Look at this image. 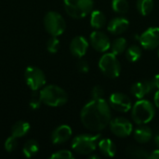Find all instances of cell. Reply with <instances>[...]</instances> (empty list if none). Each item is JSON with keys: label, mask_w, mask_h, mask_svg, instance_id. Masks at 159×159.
<instances>
[{"label": "cell", "mask_w": 159, "mask_h": 159, "mask_svg": "<svg viewBox=\"0 0 159 159\" xmlns=\"http://www.w3.org/2000/svg\"><path fill=\"white\" fill-rule=\"evenodd\" d=\"M158 57H159V49H158Z\"/></svg>", "instance_id": "74e56055"}, {"label": "cell", "mask_w": 159, "mask_h": 159, "mask_svg": "<svg viewBox=\"0 0 159 159\" xmlns=\"http://www.w3.org/2000/svg\"><path fill=\"white\" fill-rule=\"evenodd\" d=\"M98 147L101 151V153L107 157H113L116 156V147L114 142L110 139H102L99 141Z\"/></svg>", "instance_id": "ac0fdd59"}, {"label": "cell", "mask_w": 159, "mask_h": 159, "mask_svg": "<svg viewBox=\"0 0 159 159\" xmlns=\"http://www.w3.org/2000/svg\"><path fill=\"white\" fill-rule=\"evenodd\" d=\"M152 90H154L151 80H143L134 83L131 86L130 92L137 99H143L144 96L149 94Z\"/></svg>", "instance_id": "5bb4252c"}, {"label": "cell", "mask_w": 159, "mask_h": 159, "mask_svg": "<svg viewBox=\"0 0 159 159\" xmlns=\"http://www.w3.org/2000/svg\"><path fill=\"white\" fill-rule=\"evenodd\" d=\"M139 41L144 49L157 48L159 46V27L148 28L139 36Z\"/></svg>", "instance_id": "30bf717a"}, {"label": "cell", "mask_w": 159, "mask_h": 159, "mask_svg": "<svg viewBox=\"0 0 159 159\" xmlns=\"http://www.w3.org/2000/svg\"><path fill=\"white\" fill-rule=\"evenodd\" d=\"M41 102H42V101H41V99H40V94H39V93L36 94V93L34 92V93L33 94V96H32L30 102H29V105H30L33 109H37V108H39Z\"/></svg>", "instance_id": "4dcf8cb0"}, {"label": "cell", "mask_w": 159, "mask_h": 159, "mask_svg": "<svg viewBox=\"0 0 159 159\" xmlns=\"http://www.w3.org/2000/svg\"><path fill=\"white\" fill-rule=\"evenodd\" d=\"M76 66H77L78 71H79L80 73H82V74H86V73H88L89 70V65L88 61H85V60H80V61L77 62V65H76Z\"/></svg>", "instance_id": "1f68e13d"}, {"label": "cell", "mask_w": 159, "mask_h": 159, "mask_svg": "<svg viewBox=\"0 0 159 159\" xmlns=\"http://www.w3.org/2000/svg\"><path fill=\"white\" fill-rule=\"evenodd\" d=\"M104 96V89L101 86H95L91 90V97L93 100H99L103 99Z\"/></svg>", "instance_id": "f546056e"}, {"label": "cell", "mask_w": 159, "mask_h": 159, "mask_svg": "<svg viewBox=\"0 0 159 159\" xmlns=\"http://www.w3.org/2000/svg\"><path fill=\"white\" fill-rule=\"evenodd\" d=\"M142 49L139 46L137 45H132L129 48H128L127 52H126V57L129 61L130 62H135L139 61L142 57Z\"/></svg>", "instance_id": "d4e9b609"}, {"label": "cell", "mask_w": 159, "mask_h": 159, "mask_svg": "<svg viewBox=\"0 0 159 159\" xmlns=\"http://www.w3.org/2000/svg\"><path fill=\"white\" fill-rule=\"evenodd\" d=\"M151 82H152V85H153V88H154V90L159 89V75H156L152 79H151Z\"/></svg>", "instance_id": "d6a6232c"}, {"label": "cell", "mask_w": 159, "mask_h": 159, "mask_svg": "<svg viewBox=\"0 0 159 159\" xmlns=\"http://www.w3.org/2000/svg\"><path fill=\"white\" fill-rule=\"evenodd\" d=\"M129 26V21L126 18L116 17L109 21L107 29L109 33L113 34H121L128 30Z\"/></svg>", "instance_id": "2e32d148"}, {"label": "cell", "mask_w": 159, "mask_h": 159, "mask_svg": "<svg viewBox=\"0 0 159 159\" xmlns=\"http://www.w3.org/2000/svg\"><path fill=\"white\" fill-rule=\"evenodd\" d=\"M39 151V144L34 140H29L22 147V153L26 157H32Z\"/></svg>", "instance_id": "7402d4cb"}, {"label": "cell", "mask_w": 159, "mask_h": 159, "mask_svg": "<svg viewBox=\"0 0 159 159\" xmlns=\"http://www.w3.org/2000/svg\"><path fill=\"white\" fill-rule=\"evenodd\" d=\"M152 137V129L145 125H140V127L134 130V139L139 143H147L151 141Z\"/></svg>", "instance_id": "e0dca14e"}, {"label": "cell", "mask_w": 159, "mask_h": 159, "mask_svg": "<svg viewBox=\"0 0 159 159\" xmlns=\"http://www.w3.org/2000/svg\"><path fill=\"white\" fill-rule=\"evenodd\" d=\"M44 26L49 34L52 36H59L64 33L66 22L60 13L49 11L44 18Z\"/></svg>", "instance_id": "52a82bcc"}, {"label": "cell", "mask_w": 159, "mask_h": 159, "mask_svg": "<svg viewBox=\"0 0 159 159\" xmlns=\"http://www.w3.org/2000/svg\"><path fill=\"white\" fill-rule=\"evenodd\" d=\"M60 48V41L57 36H52L47 42V49L50 53H56Z\"/></svg>", "instance_id": "4316f807"}, {"label": "cell", "mask_w": 159, "mask_h": 159, "mask_svg": "<svg viewBox=\"0 0 159 159\" xmlns=\"http://www.w3.org/2000/svg\"><path fill=\"white\" fill-rule=\"evenodd\" d=\"M50 158L52 159H72L74 158V155L72 154V152L68 151V150H61L58 151L56 153H54L53 155L50 156Z\"/></svg>", "instance_id": "f1b7e54d"}, {"label": "cell", "mask_w": 159, "mask_h": 159, "mask_svg": "<svg viewBox=\"0 0 159 159\" xmlns=\"http://www.w3.org/2000/svg\"><path fill=\"white\" fill-rule=\"evenodd\" d=\"M72 136V129L67 125L56 128L51 133V142L54 144H61L67 142Z\"/></svg>", "instance_id": "9a60e30c"}, {"label": "cell", "mask_w": 159, "mask_h": 159, "mask_svg": "<svg viewBox=\"0 0 159 159\" xmlns=\"http://www.w3.org/2000/svg\"><path fill=\"white\" fill-rule=\"evenodd\" d=\"M17 146H18V138L12 135L8 137L5 142V149L8 153H11L12 151H14L17 148Z\"/></svg>", "instance_id": "83f0119b"}, {"label": "cell", "mask_w": 159, "mask_h": 159, "mask_svg": "<svg viewBox=\"0 0 159 159\" xmlns=\"http://www.w3.org/2000/svg\"><path fill=\"white\" fill-rule=\"evenodd\" d=\"M112 8L116 13L125 14L129 11V5L127 0H113Z\"/></svg>", "instance_id": "484cf974"}, {"label": "cell", "mask_w": 159, "mask_h": 159, "mask_svg": "<svg viewBox=\"0 0 159 159\" xmlns=\"http://www.w3.org/2000/svg\"><path fill=\"white\" fill-rule=\"evenodd\" d=\"M154 102H155V104L156 106L159 109V89L156 92L155 94V97H154Z\"/></svg>", "instance_id": "e575fe53"}, {"label": "cell", "mask_w": 159, "mask_h": 159, "mask_svg": "<svg viewBox=\"0 0 159 159\" xmlns=\"http://www.w3.org/2000/svg\"><path fill=\"white\" fill-rule=\"evenodd\" d=\"M40 99L43 103L50 107H59L67 102V93L61 88L56 85H48L44 87L39 92Z\"/></svg>", "instance_id": "7a4b0ae2"}, {"label": "cell", "mask_w": 159, "mask_h": 159, "mask_svg": "<svg viewBox=\"0 0 159 159\" xmlns=\"http://www.w3.org/2000/svg\"><path fill=\"white\" fill-rule=\"evenodd\" d=\"M127 46H128L127 40L124 37H118L113 43H111V47H110L111 52L116 56L119 54H122L126 50Z\"/></svg>", "instance_id": "603a6c76"}, {"label": "cell", "mask_w": 159, "mask_h": 159, "mask_svg": "<svg viewBox=\"0 0 159 159\" xmlns=\"http://www.w3.org/2000/svg\"><path fill=\"white\" fill-rule=\"evenodd\" d=\"M106 24V17L101 10H94L90 13V25L94 29H101Z\"/></svg>", "instance_id": "d6986e66"}, {"label": "cell", "mask_w": 159, "mask_h": 159, "mask_svg": "<svg viewBox=\"0 0 159 159\" xmlns=\"http://www.w3.org/2000/svg\"><path fill=\"white\" fill-rule=\"evenodd\" d=\"M30 130V124L26 121H18L11 128V135L16 138L23 137Z\"/></svg>", "instance_id": "ffe728a7"}, {"label": "cell", "mask_w": 159, "mask_h": 159, "mask_svg": "<svg viewBox=\"0 0 159 159\" xmlns=\"http://www.w3.org/2000/svg\"><path fill=\"white\" fill-rule=\"evenodd\" d=\"M66 13L74 19H82L92 12L93 0H63Z\"/></svg>", "instance_id": "5b68a950"}, {"label": "cell", "mask_w": 159, "mask_h": 159, "mask_svg": "<svg viewBox=\"0 0 159 159\" xmlns=\"http://www.w3.org/2000/svg\"><path fill=\"white\" fill-rule=\"evenodd\" d=\"M99 68L102 73L109 78H116L121 72V64L114 53L103 54L99 61Z\"/></svg>", "instance_id": "8992f818"}, {"label": "cell", "mask_w": 159, "mask_h": 159, "mask_svg": "<svg viewBox=\"0 0 159 159\" xmlns=\"http://www.w3.org/2000/svg\"><path fill=\"white\" fill-rule=\"evenodd\" d=\"M100 139V134L78 135L74 138L72 142V148L75 152H76L79 155H90L96 150Z\"/></svg>", "instance_id": "277c9868"}, {"label": "cell", "mask_w": 159, "mask_h": 159, "mask_svg": "<svg viewBox=\"0 0 159 159\" xmlns=\"http://www.w3.org/2000/svg\"><path fill=\"white\" fill-rule=\"evenodd\" d=\"M80 118L89 130L97 132L104 129L112 119L111 106L104 99L91 100L82 109Z\"/></svg>", "instance_id": "6da1fadb"}, {"label": "cell", "mask_w": 159, "mask_h": 159, "mask_svg": "<svg viewBox=\"0 0 159 159\" xmlns=\"http://www.w3.org/2000/svg\"><path fill=\"white\" fill-rule=\"evenodd\" d=\"M136 7L141 15L147 16L154 8V0H137Z\"/></svg>", "instance_id": "44dd1931"}, {"label": "cell", "mask_w": 159, "mask_h": 159, "mask_svg": "<svg viewBox=\"0 0 159 159\" xmlns=\"http://www.w3.org/2000/svg\"><path fill=\"white\" fill-rule=\"evenodd\" d=\"M127 155L136 158H149V154L146 150L136 145H130L127 148Z\"/></svg>", "instance_id": "cb8c5ba5"}, {"label": "cell", "mask_w": 159, "mask_h": 159, "mask_svg": "<svg viewBox=\"0 0 159 159\" xmlns=\"http://www.w3.org/2000/svg\"><path fill=\"white\" fill-rule=\"evenodd\" d=\"M24 78L27 86L34 91L38 90L46 84V76L42 70L35 66H29L24 73Z\"/></svg>", "instance_id": "ba28073f"}, {"label": "cell", "mask_w": 159, "mask_h": 159, "mask_svg": "<svg viewBox=\"0 0 159 159\" xmlns=\"http://www.w3.org/2000/svg\"><path fill=\"white\" fill-rule=\"evenodd\" d=\"M100 156H97V155H92V156H89V159H100Z\"/></svg>", "instance_id": "8d00e7d4"}, {"label": "cell", "mask_w": 159, "mask_h": 159, "mask_svg": "<svg viewBox=\"0 0 159 159\" xmlns=\"http://www.w3.org/2000/svg\"><path fill=\"white\" fill-rule=\"evenodd\" d=\"M149 158L150 159H159V149L155 150L154 152H152L149 155Z\"/></svg>", "instance_id": "836d02e7"}, {"label": "cell", "mask_w": 159, "mask_h": 159, "mask_svg": "<svg viewBox=\"0 0 159 159\" xmlns=\"http://www.w3.org/2000/svg\"><path fill=\"white\" fill-rule=\"evenodd\" d=\"M109 105L112 109L119 113H127L132 108V103L129 98L120 92L113 93L110 96Z\"/></svg>", "instance_id": "8fae6325"}, {"label": "cell", "mask_w": 159, "mask_h": 159, "mask_svg": "<svg viewBox=\"0 0 159 159\" xmlns=\"http://www.w3.org/2000/svg\"><path fill=\"white\" fill-rule=\"evenodd\" d=\"M89 48V42L83 36H75L70 43V51L76 58H82Z\"/></svg>", "instance_id": "4fadbf2b"}, {"label": "cell", "mask_w": 159, "mask_h": 159, "mask_svg": "<svg viewBox=\"0 0 159 159\" xmlns=\"http://www.w3.org/2000/svg\"><path fill=\"white\" fill-rule=\"evenodd\" d=\"M109 126L112 133L120 138H126L129 136L133 129L132 124L129 122V120L124 117H116L111 119Z\"/></svg>", "instance_id": "9c48e42d"}, {"label": "cell", "mask_w": 159, "mask_h": 159, "mask_svg": "<svg viewBox=\"0 0 159 159\" xmlns=\"http://www.w3.org/2000/svg\"><path fill=\"white\" fill-rule=\"evenodd\" d=\"M155 143H156L157 146L159 148V129H158V130L157 131L156 136H155Z\"/></svg>", "instance_id": "d590c367"}, {"label": "cell", "mask_w": 159, "mask_h": 159, "mask_svg": "<svg viewBox=\"0 0 159 159\" xmlns=\"http://www.w3.org/2000/svg\"><path fill=\"white\" fill-rule=\"evenodd\" d=\"M131 109V117L137 125L148 124L156 115L153 103L147 100L140 99Z\"/></svg>", "instance_id": "3957f363"}, {"label": "cell", "mask_w": 159, "mask_h": 159, "mask_svg": "<svg viewBox=\"0 0 159 159\" xmlns=\"http://www.w3.org/2000/svg\"><path fill=\"white\" fill-rule=\"evenodd\" d=\"M89 40L92 48L98 52H106L108 49H110L111 47L110 39L107 36V34L102 32L100 31L92 32Z\"/></svg>", "instance_id": "7c38bea8"}]
</instances>
